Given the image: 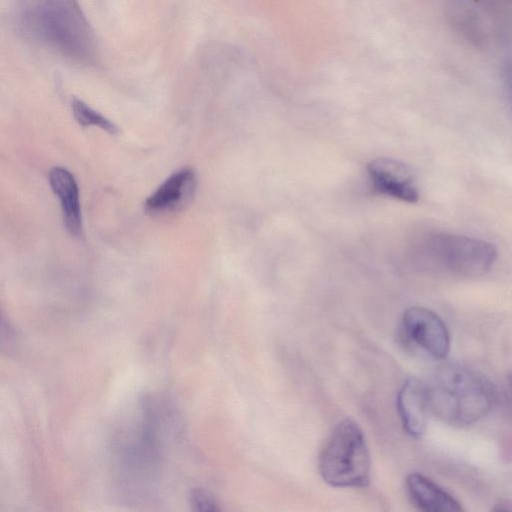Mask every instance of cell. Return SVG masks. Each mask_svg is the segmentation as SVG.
Listing matches in <instances>:
<instances>
[{"label":"cell","instance_id":"cell-1","mask_svg":"<svg viewBox=\"0 0 512 512\" xmlns=\"http://www.w3.org/2000/svg\"><path fill=\"white\" fill-rule=\"evenodd\" d=\"M17 31L27 40L73 62L95 64L97 38L78 0H17Z\"/></svg>","mask_w":512,"mask_h":512},{"label":"cell","instance_id":"cell-2","mask_svg":"<svg viewBox=\"0 0 512 512\" xmlns=\"http://www.w3.org/2000/svg\"><path fill=\"white\" fill-rule=\"evenodd\" d=\"M427 385L431 412L452 426L464 427L479 421L494 404L492 386L460 365L442 366Z\"/></svg>","mask_w":512,"mask_h":512},{"label":"cell","instance_id":"cell-3","mask_svg":"<svg viewBox=\"0 0 512 512\" xmlns=\"http://www.w3.org/2000/svg\"><path fill=\"white\" fill-rule=\"evenodd\" d=\"M370 455L359 425L340 421L321 448L318 469L322 479L337 488L365 487L370 481Z\"/></svg>","mask_w":512,"mask_h":512},{"label":"cell","instance_id":"cell-4","mask_svg":"<svg viewBox=\"0 0 512 512\" xmlns=\"http://www.w3.org/2000/svg\"><path fill=\"white\" fill-rule=\"evenodd\" d=\"M446 17L452 29L475 47L512 44V0H449Z\"/></svg>","mask_w":512,"mask_h":512},{"label":"cell","instance_id":"cell-5","mask_svg":"<svg viewBox=\"0 0 512 512\" xmlns=\"http://www.w3.org/2000/svg\"><path fill=\"white\" fill-rule=\"evenodd\" d=\"M427 250L436 264L463 277L484 275L497 259L493 244L462 235L434 234L427 240Z\"/></svg>","mask_w":512,"mask_h":512},{"label":"cell","instance_id":"cell-6","mask_svg":"<svg viewBox=\"0 0 512 512\" xmlns=\"http://www.w3.org/2000/svg\"><path fill=\"white\" fill-rule=\"evenodd\" d=\"M407 338L435 359L445 358L450 349V335L443 320L423 307L407 309L401 321Z\"/></svg>","mask_w":512,"mask_h":512},{"label":"cell","instance_id":"cell-7","mask_svg":"<svg viewBox=\"0 0 512 512\" xmlns=\"http://www.w3.org/2000/svg\"><path fill=\"white\" fill-rule=\"evenodd\" d=\"M373 189L382 195L408 203L418 201L419 193L410 168L395 159L379 157L367 165Z\"/></svg>","mask_w":512,"mask_h":512},{"label":"cell","instance_id":"cell-8","mask_svg":"<svg viewBox=\"0 0 512 512\" xmlns=\"http://www.w3.org/2000/svg\"><path fill=\"white\" fill-rule=\"evenodd\" d=\"M196 185V174L191 168L177 170L145 200V210L151 215L180 211L192 200Z\"/></svg>","mask_w":512,"mask_h":512},{"label":"cell","instance_id":"cell-9","mask_svg":"<svg viewBox=\"0 0 512 512\" xmlns=\"http://www.w3.org/2000/svg\"><path fill=\"white\" fill-rule=\"evenodd\" d=\"M397 410L406 433L421 437L431 412L428 385L416 378L407 379L397 395Z\"/></svg>","mask_w":512,"mask_h":512},{"label":"cell","instance_id":"cell-10","mask_svg":"<svg viewBox=\"0 0 512 512\" xmlns=\"http://www.w3.org/2000/svg\"><path fill=\"white\" fill-rule=\"evenodd\" d=\"M406 490L412 503L426 512L462 511L460 503L426 476L414 472L407 476Z\"/></svg>","mask_w":512,"mask_h":512},{"label":"cell","instance_id":"cell-11","mask_svg":"<svg viewBox=\"0 0 512 512\" xmlns=\"http://www.w3.org/2000/svg\"><path fill=\"white\" fill-rule=\"evenodd\" d=\"M49 183L60 201L66 229L72 235H80L82 216L79 190L74 176L63 167H54L49 172Z\"/></svg>","mask_w":512,"mask_h":512},{"label":"cell","instance_id":"cell-12","mask_svg":"<svg viewBox=\"0 0 512 512\" xmlns=\"http://www.w3.org/2000/svg\"><path fill=\"white\" fill-rule=\"evenodd\" d=\"M72 111L74 118L81 126H97L110 134L118 132V128L113 122L80 99H73Z\"/></svg>","mask_w":512,"mask_h":512},{"label":"cell","instance_id":"cell-13","mask_svg":"<svg viewBox=\"0 0 512 512\" xmlns=\"http://www.w3.org/2000/svg\"><path fill=\"white\" fill-rule=\"evenodd\" d=\"M191 504L197 511H216L219 510V506L212 495L208 492L195 489L191 492Z\"/></svg>","mask_w":512,"mask_h":512},{"label":"cell","instance_id":"cell-14","mask_svg":"<svg viewBox=\"0 0 512 512\" xmlns=\"http://www.w3.org/2000/svg\"><path fill=\"white\" fill-rule=\"evenodd\" d=\"M500 78L504 91L512 104V58L502 64Z\"/></svg>","mask_w":512,"mask_h":512},{"label":"cell","instance_id":"cell-15","mask_svg":"<svg viewBox=\"0 0 512 512\" xmlns=\"http://www.w3.org/2000/svg\"><path fill=\"white\" fill-rule=\"evenodd\" d=\"M511 382H512V375H511Z\"/></svg>","mask_w":512,"mask_h":512}]
</instances>
